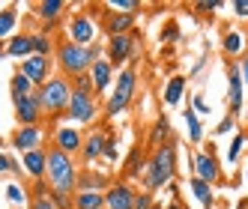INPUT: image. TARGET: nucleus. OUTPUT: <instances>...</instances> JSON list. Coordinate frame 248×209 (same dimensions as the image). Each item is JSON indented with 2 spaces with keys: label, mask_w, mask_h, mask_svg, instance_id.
Returning <instances> with one entry per match:
<instances>
[{
  "label": "nucleus",
  "mask_w": 248,
  "mask_h": 209,
  "mask_svg": "<svg viewBox=\"0 0 248 209\" xmlns=\"http://www.w3.org/2000/svg\"><path fill=\"white\" fill-rule=\"evenodd\" d=\"M102 57V45H75V42H60L57 45V69L60 75L75 81L81 75H90V66Z\"/></svg>",
  "instance_id": "nucleus-1"
},
{
  "label": "nucleus",
  "mask_w": 248,
  "mask_h": 209,
  "mask_svg": "<svg viewBox=\"0 0 248 209\" xmlns=\"http://www.w3.org/2000/svg\"><path fill=\"white\" fill-rule=\"evenodd\" d=\"M45 173H48L51 191H57V194H75V185H78V164H75L72 155L60 152L57 147H48V149H45Z\"/></svg>",
  "instance_id": "nucleus-2"
},
{
  "label": "nucleus",
  "mask_w": 248,
  "mask_h": 209,
  "mask_svg": "<svg viewBox=\"0 0 248 209\" xmlns=\"http://www.w3.org/2000/svg\"><path fill=\"white\" fill-rule=\"evenodd\" d=\"M36 96H39L42 111H45V114H51V119H57V117H63V114H66V108H69V96H72V81L63 78V75H51V78L39 87V90H36Z\"/></svg>",
  "instance_id": "nucleus-3"
},
{
  "label": "nucleus",
  "mask_w": 248,
  "mask_h": 209,
  "mask_svg": "<svg viewBox=\"0 0 248 209\" xmlns=\"http://www.w3.org/2000/svg\"><path fill=\"white\" fill-rule=\"evenodd\" d=\"M173 177H176V147L168 141L162 147H155L153 159L147 162V185L162 188V185H170Z\"/></svg>",
  "instance_id": "nucleus-4"
},
{
  "label": "nucleus",
  "mask_w": 248,
  "mask_h": 209,
  "mask_svg": "<svg viewBox=\"0 0 248 209\" xmlns=\"http://www.w3.org/2000/svg\"><path fill=\"white\" fill-rule=\"evenodd\" d=\"M72 123H93L99 117V102L93 87H72V96H69V108L63 114Z\"/></svg>",
  "instance_id": "nucleus-5"
},
{
  "label": "nucleus",
  "mask_w": 248,
  "mask_h": 209,
  "mask_svg": "<svg viewBox=\"0 0 248 209\" xmlns=\"http://www.w3.org/2000/svg\"><path fill=\"white\" fill-rule=\"evenodd\" d=\"M135 87H138V72L135 69H123L117 75L114 93H108V104H105V117H117L120 111H126L132 99H135Z\"/></svg>",
  "instance_id": "nucleus-6"
},
{
  "label": "nucleus",
  "mask_w": 248,
  "mask_h": 209,
  "mask_svg": "<svg viewBox=\"0 0 248 209\" xmlns=\"http://www.w3.org/2000/svg\"><path fill=\"white\" fill-rule=\"evenodd\" d=\"M102 51H105V60L117 69V66L126 63L129 57L138 54V39L132 36V33H123V36H108V45H105Z\"/></svg>",
  "instance_id": "nucleus-7"
},
{
  "label": "nucleus",
  "mask_w": 248,
  "mask_h": 209,
  "mask_svg": "<svg viewBox=\"0 0 248 209\" xmlns=\"http://www.w3.org/2000/svg\"><path fill=\"white\" fill-rule=\"evenodd\" d=\"M69 33V42H75V45H96V33H99V24L93 21V15H75L72 21H69L66 27Z\"/></svg>",
  "instance_id": "nucleus-8"
},
{
  "label": "nucleus",
  "mask_w": 248,
  "mask_h": 209,
  "mask_svg": "<svg viewBox=\"0 0 248 209\" xmlns=\"http://www.w3.org/2000/svg\"><path fill=\"white\" fill-rule=\"evenodd\" d=\"M12 104H15V119H18V126H39V119H42V104H39L36 90H33L30 96L12 99Z\"/></svg>",
  "instance_id": "nucleus-9"
},
{
  "label": "nucleus",
  "mask_w": 248,
  "mask_h": 209,
  "mask_svg": "<svg viewBox=\"0 0 248 209\" xmlns=\"http://www.w3.org/2000/svg\"><path fill=\"white\" fill-rule=\"evenodd\" d=\"M191 170H194V177H198L201 182H206V185H216L218 179H221V164H218V159L212 152H194V159H191Z\"/></svg>",
  "instance_id": "nucleus-10"
},
{
  "label": "nucleus",
  "mask_w": 248,
  "mask_h": 209,
  "mask_svg": "<svg viewBox=\"0 0 248 209\" xmlns=\"http://www.w3.org/2000/svg\"><path fill=\"white\" fill-rule=\"evenodd\" d=\"M18 72L33 84V87H36V90H39V87L51 78V57H39V54H30L27 60H21V66H18Z\"/></svg>",
  "instance_id": "nucleus-11"
},
{
  "label": "nucleus",
  "mask_w": 248,
  "mask_h": 209,
  "mask_svg": "<svg viewBox=\"0 0 248 209\" xmlns=\"http://www.w3.org/2000/svg\"><path fill=\"white\" fill-rule=\"evenodd\" d=\"M135 194L138 191L129 182H114L108 185V191H102L105 209H135Z\"/></svg>",
  "instance_id": "nucleus-12"
},
{
  "label": "nucleus",
  "mask_w": 248,
  "mask_h": 209,
  "mask_svg": "<svg viewBox=\"0 0 248 209\" xmlns=\"http://www.w3.org/2000/svg\"><path fill=\"white\" fill-rule=\"evenodd\" d=\"M81 144H84V134L75 126H60V129H54V134H51V147H57L60 152L72 155V159L81 152Z\"/></svg>",
  "instance_id": "nucleus-13"
},
{
  "label": "nucleus",
  "mask_w": 248,
  "mask_h": 209,
  "mask_svg": "<svg viewBox=\"0 0 248 209\" xmlns=\"http://www.w3.org/2000/svg\"><path fill=\"white\" fill-rule=\"evenodd\" d=\"M45 132L42 126H18V132L12 134V147L18 152H30V149H42Z\"/></svg>",
  "instance_id": "nucleus-14"
},
{
  "label": "nucleus",
  "mask_w": 248,
  "mask_h": 209,
  "mask_svg": "<svg viewBox=\"0 0 248 209\" xmlns=\"http://www.w3.org/2000/svg\"><path fill=\"white\" fill-rule=\"evenodd\" d=\"M242 78H239V69H236V63L227 69V104H230V117H236L239 111H242V99H245V93H242Z\"/></svg>",
  "instance_id": "nucleus-15"
},
{
  "label": "nucleus",
  "mask_w": 248,
  "mask_h": 209,
  "mask_svg": "<svg viewBox=\"0 0 248 209\" xmlns=\"http://www.w3.org/2000/svg\"><path fill=\"white\" fill-rule=\"evenodd\" d=\"M90 81H93V90L102 96V93H108V87H111V81H114V66L105 60V57H99L93 66H90Z\"/></svg>",
  "instance_id": "nucleus-16"
},
{
  "label": "nucleus",
  "mask_w": 248,
  "mask_h": 209,
  "mask_svg": "<svg viewBox=\"0 0 248 209\" xmlns=\"http://www.w3.org/2000/svg\"><path fill=\"white\" fill-rule=\"evenodd\" d=\"M21 170L27 173V177H33L36 182H42V177H45V149L21 152Z\"/></svg>",
  "instance_id": "nucleus-17"
},
{
  "label": "nucleus",
  "mask_w": 248,
  "mask_h": 209,
  "mask_svg": "<svg viewBox=\"0 0 248 209\" xmlns=\"http://www.w3.org/2000/svg\"><path fill=\"white\" fill-rule=\"evenodd\" d=\"M105 141H108V134H105V132L87 134V137H84V144H81V159H84V162H96L99 155L105 152Z\"/></svg>",
  "instance_id": "nucleus-18"
},
{
  "label": "nucleus",
  "mask_w": 248,
  "mask_h": 209,
  "mask_svg": "<svg viewBox=\"0 0 248 209\" xmlns=\"http://www.w3.org/2000/svg\"><path fill=\"white\" fill-rule=\"evenodd\" d=\"M135 15H126V12H111L108 18H105V30H108V36H123V33H129L135 27Z\"/></svg>",
  "instance_id": "nucleus-19"
},
{
  "label": "nucleus",
  "mask_w": 248,
  "mask_h": 209,
  "mask_svg": "<svg viewBox=\"0 0 248 209\" xmlns=\"http://www.w3.org/2000/svg\"><path fill=\"white\" fill-rule=\"evenodd\" d=\"M3 51L9 57H18V60H27L30 54H33V42H30V36L27 33H18V36H12L6 45H3Z\"/></svg>",
  "instance_id": "nucleus-20"
},
{
  "label": "nucleus",
  "mask_w": 248,
  "mask_h": 209,
  "mask_svg": "<svg viewBox=\"0 0 248 209\" xmlns=\"http://www.w3.org/2000/svg\"><path fill=\"white\" fill-rule=\"evenodd\" d=\"M72 209H105L102 191H75L72 194Z\"/></svg>",
  "instance_id": "nucleus-21"
},
{
  "label": "nucleus",
  "mask_w": 248,
  "mask_h": 209,
  "mask_svg": "<svg viewBox=\"0 0 248 209\" xmlns=\"http://www.w3.org/2000/svg\"><path fill=\"white\" fill-rule=\"evenodd\" d=\"M221 48H224L227 57H239V54H245V36L239 30H230V33H224Z\"/></svg>",
  "instance_id": "nucleus-22"
},
{
  "label": "nucleus",
  "mask_w": 248,
  "mask_h": 209,
  "mask_svg": "<svg viewBox=\"0 0 248 209\" xmlns=\"http://www.w3.org/2000/svg\"><path fill=\"white\" fill-rule=\"evenodd\" d=\"M183 93H186V78L183 75H173L168 81V87H165V104H180Z\"/></svg>",
  "instance_id": "nucleus-23"
},
{
  "label": "nucleus",
  "mask_w": 248,
  "mask_h": 209,
  "mask_svg": "<svg viewBox=\"0 0 248 209\" xmlns=\"http://www.w3.org/2000/svg\"><path fill=\"white\" fill-rule=\"evenodd\" d=\"M183 119H186V129H188V141H191V144H201V141H203V123H201V117L194 114L191 108H186Z\"/></svg>",
  "instance_id": "nucleus-24"
},
{
  "label": "nucleus",
  "mask_w": 248,
  "mask_h": 209,
  "mask_svg": "<svg viewBox=\"0 0 248 209\" xmlns=\"http://www.w3.org/2000/svg\"><path fill=\"white\" fill-rule=\"evenodd\" d=\"M188 188H191V194L198 197L206 209H212V203H216V197H212V185H206V182H201L198 177H191L188 179Z\"/></svg>",
  "instance_id": "nucleus-25"
},
{
  "label": "nucleus",
  "mask_w": 248,
  "mask_h": 209,
  "mask_svg": "<svg viewBox=\"0 0 248 209\" xmlns=\"http://www.w3.org/2000/svg\"><path fill=\"white\" fill-rule=\"evenodd\" d=\"M63 12H66V3H60V0H45V3H39V15L48 24H57V18Z\"/></svg>",
  "instance_id": "nucleus-26"
},
{
  "label": "nucleus",
  "mask_w": 248,
  "mask_h": 209,
  "mask_svg": "<svg viewBox=\"0 0 248 209\" xmlns=\"http://www.w3.org/2000/svg\"><path fill=\"white\" fill-rule=\"evenodd\" d=\"M30 42H33V54H39V57H51V51H54V39L48 33H33Z\"/></svg>",
  "instance_id": "nucleus-27"
},
{
  "label": "nucleus",
  "mask_w": 248,
  "mask_h": 209,
  "mask_svg": "<svg viewBox=\"0 0 248 209\" xmlns=\"http://www.w3.org/2000/svg\"><path fill=\"white\" fill-rule=\"evenodd\" d=\"M168 132H170V123H168V117H158L155 119V126H153V132H150V147H162L165 144V137H168Z\"/></svg>",
  "instance_id": "nucleus-28"
},
{
  "label": "nucleus",
  "mask_w": 248,
  "mask_h": 209,
  "mask_svg": "<svg viewBox=\"0 0 248 209\" xmlns=\"http://www.w3.org/2000/svg\"><path fill=\"white\" fill-rule=\"evenodd\" d=\"M15 24H18V9H15V6H6L3 12H0V39L9 36V33L15 30Z\"/></svg>",
  "instance_id": "nucleus-29"
},
{
  "label": "nucleus",
  "mask_w": 248,
  "mask_h": 209,
  "mask_svg": "<svg viewBox=\"0 0 248 209\" xmlns=\"http://www.w3.org/2000/svg\"><path fill=\"white\" fill-rule=\"evenodd\" d=\"M9 90H12V99H18V96H30L33 90H36V87H33L21 72H15V75H12V81H9Z\"/></svg>",
  "instance_id": "nucleus-30"
},
{
  "label": "nucleus",
  "mask_w": 248,
  "mask_h": 209,
  "mask_svg": "<svg viewBox=\"0 0 248 209\" xmlns=\"http://www.w3.org/2000/svg\"><path fill=\"white\" fill-rule=\"evenodd\" d=\"M140 167H144V152H140V147H135L132 155H129V164H126V177L138 179L140 177Z\"/></svg>",
  "instance_id": "nucleus-31"
},
{
  "label": "nucleus",
  "mask_w": 248,
  "mask_h": 209,
  "mask_svg": "<svg viewBox=\"0 0 248 209\" xmlns=\"http://www.w3.org/2000/svg\"><path fill=\"white\" fill-rule=\"evenodd\" d=\"M245 132H236L233 134V141H230V147H227V162L230 164H236V159H239V152H242V147H245Z\"/></svg>",
  "instance_id": "nucleus-32"
},
{
  "label": "nucleus",
  "mask_w": 248,
  "mask_h": 209,
  "mask_svg": "<svg viewBox=\"0 0 248 209\" xmlns=\"http://www.w3.org/2000/svg\"><path fill=\"white\" fill-rule=\"evenodd\" d=\"M6 200H9L12 206H21V203H27V191H24L18 182H12V185H6Z\"/></svg>",
  "instance_id": "nucleus-33"
},
{
  "label": "nucleus",
  "mask_w": 248,
  "mask_h": 209,
  "mask_svg": "<svg viewBox=\"0 0 248 209\" xmlns=\"http://www.w3.org/2000/svg\"><path fill=\"white\" fill-rule=\"evenodd\" d=\"M108 9H111V12H126V15H135L138 3H132V0H111Z\"/></svg>",
  "instance_id": "nucleus-34"
},
{
  "label": "nucleus",
  "mask_w": 248,
  "mask_h": 209,
  "mask_svg": "<svg viewBox=\"0 0 248 209\" xmlns=\"http://www.w3.org/2000/svg\"><path fill=\"white\" fill-rule=\"evenodd\" d=\"M30 209H57V206L51 203V194L45 191V194H33V200H30Z\"/></svg>",
  "instance_id": "nucleus-35"
},
{
  "label": "nucleus",
  "mask_w": 248,
  "mask_h": 209,
  "mask_svg": "<svg viewBox=\"0 0 248 209\" xmlns=\"http://www.w3.org/2000/svg\"><path fill=\"white\" fill-rule=\"evenodd\" d=\"M135 209H158V206L153 203V194L140 191V194H135Z\"/></svg>",
  "instance_id": "nucleus-36"
},
{
  "label": "nucleus",
  "mask_w": 248,
  "mask_h": 209,
  "mask_svg": "<svg viewBox=\"0 0 248 209\" xmlns=\"http://www.w3.org/2000/svg\"><path fill=\"white\" fill-rule=\"evenodd\" d=\"M105 159H108V162H117L120 159V152H117V144H114V137H108V141H105Z\"/></svg>",
  "instance_id": "nucleus-37"
},
{
  "label": "nucleus",
  "mask_w": 248,
  "mask_h": 209,
  "mask_svg": "<svg viewBox=\"0 0 248 209\" xmlns=\"http://www.w3.org/2000/svg\"><path fill=\"white\" fill-rule=\"evenodd\" d=\"M191 104H194V108H191V111H194V114H198V117H201V114H209V104H206V99H203L201 93H198V96H194V99H191Z\"/></svg>",
  "instance_id": "nucleus-38"
},
{
  "label": "nucleus",
  "mask_w": 248,
  "mask_h": 209,
  "mask_svg": "<svg viewBox=\"0 0 248 209\" xmlns=\"http://www.w3.org/2000/svg\"><path fill=\"white\" fill-rule=\"evenodd\" d=\"M233 126H236V117H224L221 123L216 126V134H227V132H233Z\"/></svg>",
  "instance_id": "nucleus-39"
},
{
  "label": "nucleus",
  "mask_w": 248,
  "mask_h": 209,
  "mask_svg": "<svg viewBox=\"0 0 248 209\" xmlns=\"http://www.w3.org/2000/svg\"><path fill=\"white\" fill-rule=\"evenodd\" d=\"M6 170H18V164H12V159H9V155H3V152H0V177H3Z\"/></svg>",
  "instance_id": "nucleus-40"
},
{
  "label": "nucleus",
  "mask_w": 248,
  "mask_h": 209,
  "mask_svg": "<svg viewBox=\"0 0 248 209\" xmlns=\"http://www.w3.org/2000/svg\"><path fill=\"white\" fill-rule=\"evenodd\" d=\"M176 36H180V30H176V24H168V27L162 30V42H173Z\"/></svg>",
  "instance_id": "nucleus-41"
},
{
  "label": "nucleus",
  "mask_w": 248,
  "mask_h": 209,
  "mask_svg": "<svg viewBox=\"0 0 248 209\" xmlns=\"http://www.w3.org/2000/svg\"><path fill=\"white\" fill-rule=\"evenodd\" d=\"M233 15H239V18H248V0H236V3H233Z\"/></svg>",
  "instance_id": "nucleus-42"
},
{
  "label": "nucleus",
  "mask_w": 248,
  "mask_h": 209,
  "mask_svg": "<svg viewBox=\"0 0 248 209\" xmlns=\"http://www.w3.org/2000/svg\"><path fill=\"white\" fill-rule=\"evenodd\" d=\"M236 69H239V78H242V84H245V81H248V54L236 63Z\"/></svg>",
  "instance_id": "nucleus-43"
},
{
  "label": "nucleus",
  "mask_w": 248,
  "mask_h": 209,
  "mask_svg": "<svg viewBox=\"0 0 248 209\" xmlns=\"http://www.w3.org/2000/svg\"><path fill=\"white\" fill-rule=\"evenodd\" d=\"M165 209H188V206H183V203H176V200H173V203H168Z\"/></svg>",
  "instance_id": "nucleus-44"
},
{
  "label": "nucleus",
  "mask_w": 248,
  "mask_h": 209,
  "mask_svg": "<svg viewBox=\"0 0 248 209\" xmlns=\"http://www.w3.org/2000/svg\"><path fill=\"white\" fill-rule=\"evenodd\" d=\"M236 209H248V197H245V200H239V203H236Z\"/></svg>",
  "instance_id": "nucleus-45"
},
{
  "label": "nucleus",
  "mask_w": 248,
  "mask_h": 209,
  "mask_svg": "<svg viewBox=\"0 0 248 209\" xmlns=\"http://www.w3.org/2000/svg\"><path fill=\"white\" fill-rule=\"evenodd\" d=\"M0 57H6V51H3V45H0Z\"/></svg>",
  "instance_id": "nucleus-46"
},
{
  "label": "nucleus",
  "mask_w": 248,
  "mask_h": 209,
  "mask_svg": "<svg viewBox=\"0 0 248 209\" xmlns=\"http://www.w3.org/2000/svg\"><path fill=\"white\" fill-rule=\"evenodd\" d=\"M245 173H248V164H245Z\"/></svg>",
  "instance_id": "nucleus-47"
}]
</instances>
